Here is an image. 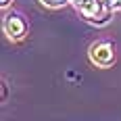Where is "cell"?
<instances>
[{
    "label": "cell",
    "instance_id": "6da1fadb",
    "mask_svg": "<svg viewBox=\"0 0 121 121\" xmlns=\"http://www.w3.org/2000/svg\"><path fill=\"white\" fill-rule=\"evenodd\" d=\"M90 60L96 65L107 69L115 63V46L111 42H96L90 46Z\"/></svg>",
    "mask_w": 121,
    "mask_h": 121
},
{
    "label": "cell",
    "instance_id": "7a4b0ae2",
    "mask_svg": "<svg viewBox=\"0 0 121 121\" xmlns=\"http://www.w3.org/2000/svg\"><path fill=\"white\" fill-rule=\"evenodd\" d=\"M2 27H4V34L9 36V40H13V42L23 40V36L27 34V21H25L21 15H17V13L6 15Z\"/></svg>",
    "mask_w": 121,
    "mask_h": 121
},
{
    "label": "cell",
    "instance_id": "3957f363",
    "mask_svg": "<svg viewBox=\"0 0 121 121\" xmlns=\"http://www.w3.org/2000/svg\"><path fill=\"white\" fill-rule=\"evenodd\" d=\"M44 6H48V9H60V6H65L67 2H71V0H40Z\"/></svg>",
    "mask_w": 121,
    "mask_h": 121
},
{
    "label": "cell",
    "instance_id": "277c9868",
    "mask_svg": "<svg viewBox=\"0 0 121 121\" xmlns=\"http://www.w3.org/2000/svg\"><path fill=\"white\" fill-rule=\"evenodd\" d=\"M102 2H104V6H107V9H111V11L121 9V0H102Z\"/></svg>",
    "mask_w": 121,
    "mask_h": 121
},
{
    "label": "cell",
    "instance_id": "5b68a950",
    "mask_svg": "<svg viewBox=\"0 0 121 121\" xmlns=\"http://www.w3.org/2000/svg\"><path fill=\"white\" fill-rule=\"evenodd\" d=\"M0 6H2V9H6V6H9V0H0Z\"/></svg>",
    "mask_w": 121,
    "mask_h": 121
}]
</instances>
